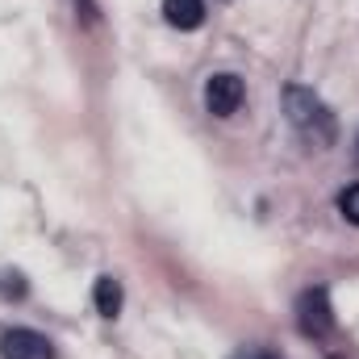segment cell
<instances>
[{"mask_svg": "<svg viewBox=\"0 0 359 359\" xmlns=\"http://www.w3.org/2000/svg\"><path fill=\"white\" fill-rule=\"evenodd\" d=\"M284 117H288V126L297 130V138H301L305 147H313V151H326V147H334V138H339V121H334L330 104H326L313 88L288 84V88H284Z\"/></svg>", "mask_w": 359, "mask_h": 359, "instance_id": "6da1fadb", "label": "cell"}, {"mask_svg": "<svg viewBox=\"0 0 359 359\" xmlns=\"http://www.w3.org/2000/svg\"><path fill=\"white\" fill-rule=\"evenodd\" d=\"M297 326L305 339H326L334 330V309H330V292L318 284V288H305L297 297Z\"/></svg>", "mask_w": 359, "mask_h": 359, "instance_id": "7a4b0ae2", "label": "cell"}, {"mask_svg": "<svg viewBox=\"0 0 359 359\" xmlns=\"http://www.w3.org/2000/svg\"><path fill=\"white\" fill-rule=\"evenodd\" d=\"M243 96H247V88H243V80L234 72H217V76L205 80V109L213 117H234Z\"/></svg>", "mask_w": 359, "mask_h": 359, "instance_id": "3957f363", "label": "cell"}, {"mask_svg": "<svg viewBox=\"0 0 359 359\" xmlns=\"http://www.w3.org/2000/svg\"><path fill=\"white\" fill-rule=\"evenodd\" d=\"M0 359H55V343L29 326H13L0 334Z\"/></svg>", "mask_w": 359, "mask_h": 359, "instance_id": "277c9868", "label": "cell"}, {"mask_svg": "<svg viewBox=\"0 0 359 359\" xmlns=\"http://www.w3.org/2000/svg\"><path fill=\"white\" fill-rule=\"evenodd\" d=\"M163 21L172 29H201L205 25V0H163Z\"/></svg>", "mask_w": 359, "mask_h": 359, "instance_id": "5b68a950", "label": "cell"}, {"mask_svg": "<svg viewBox=\"0 0 359 359\" xmlns=\"http://www.w3.org/2000/svg\"><path fill=\"white\" fill-rule=\"evenodd\" d=\"M92 305H96L100 318H117V313H121V280L100 276L96 288H92Z\"/></svg>", "mask_w": 359, "mask_h": 359, "instance_id": "8992f818", "label": "cell"}, {"mask_svg": "<svg viewBox=\"0 0 359 359\" xmlns=\"http://www.w3.org/2000/svg\"><path fill=\"white\" fill-rule=\"evenodd\" d=\"M339 213H343L351 226H359V184H347V188L339 192Z\"/></svg>", "mask_w": 359, "mask_h": 359, "instance_id": "52a82bcc", "label": "cell"}, {"mask_svg": "<svg viewBox=\"0 0 359 359\" xmlns=\"http://www.w3.org/2000/svg\"><path fill=\"white\" fill-rule=\"evenodd\" d=\"M76 4H84V17H88V21H96V4H92V0H76Z\"/></svg>", "mask_w": 359, "mask_h": 359, "instance_id": "ba28073f", "label": "cell"}, {"mask_svg": "<svg viewBox=\"0 0 359 359\" xmlns=\"http://www.w3.org/2000/svg\"><path fill=\"white\" fill-rule=\"evenodd\" d=\"M355 163H359V138H355Z\"/></svg>", "mask_w": 359, "mask_h": 359, "instance_id": "9c48e42d", "label": "cell"}]
</instances>
